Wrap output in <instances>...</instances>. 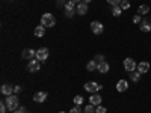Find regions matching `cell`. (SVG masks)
I'll list each match as a JSON object with an SVG mask.
<instances>
[{"instance_id": "6da1fadb", "label": "cell", "mask_w": 151, "mask_h": 113, "mask_svg": "<svg viewBox=\"0 0 151 113\" xmlns=\"http://www.w3.org/2000/svg\"><path fill=\"white\" fill-rule=\"evenodd\" d=\"M6 106H8V109L11 110V112H14V110H17L18 107H20V101H18V97L17 95H9V97H6Z\"/></svg>"}, {"instance_id": "7a4b0ae2", "label": "cell", "mask_w": 151, "mask_h": 113, "mask_svg": "<svg viewBox=\"0 0 151 113\" xmlns=\"http://www.w3.org/2000/svg\"><path fill=\"white\" fill-rule=\"evenodd\" d=\"M55 24H56L55 15H52V14H44V15L41 17V26H44V27H53Z\"/></svg>"}, {"instance_id": "3957f363", "label": "cell", "mask_w": 151, "mask_h": 113, "mask_svg": "<svg viewBox=\"0 0 151 113\" xmlns=\"http://www.w3.org/2000/svg\"><path fill=\"white\" fill-rule=\"evenodd\" d=\"M101 84H98L97 82H88V83H85V91L86 92H89V94H95V92H98L100 89H101Z\"/></svg>"}, {"instance_id": "277c9868", "label": "cell", "mask_w": 151, "mask_h": 113, "mask_svg": "<svg viewBox=\"0 0 151 113\" xmlns=\"http://www.w3.org/2000/svg\"><path fill=\"white\" fill-rule=\"evenodd\" d=\"M40 62H45L47 57H48V50L45 47H41V48H38L36 50V56H35Z\"/></svg>"}, {"instance_id": "5b68a950", "label": "cell", "mask_w": 151, "mask_h": 113, "mask_svg": "<svg viewBox=\"0 0 151 113\" xmlns=\"http://www.w3.org/2000/svg\"><path fill=\"white\" fill-rule=\"evenodd\" d=\"M136 68H137V65H136V62L133 59L127 57V59L124 60V69L127 71V72H133V71H136Z\"/></svg>"}, {"instance_id": "8992f818", "label": "cell", "mask_w": 151, "mask_h": 113, "mask_svg": "<svg viewBox=\"0 0 151 113\" xmlns=\"http://www.w3.org/2000/svg\"><path fill=\"white\" fill-rule=\"evenodd\" d=\"M91 30H92V33H95V35H101L103 32H104V26L100 21H92L91 23Z\"/></svg>"}, {"instance_id": "52a82bcc", "label": "cell", "mask_w": 151, "mask_h": 113, "mask_svg": "<svg viewBox=\"0 0 151 113\" xmlns=\"http://www.w3.org/2000/svg\"><path fill=\"white\" fill-rule=\"evenodd\" d=\"M40 68H41V64H40V60H38V59H32V60H29V64H27V69H29L30 72H36V71H40Z\"/></svg>"}, {"instance_id": "ba28073f", "label": "cell", "mask_w": 151, "mask_h": 113, "mask_svg": "<svg viewBox=\"0 0 151 113\" xmlns=\"http://www.w3.org/2000/svg\"><path fill=\"white\" fill-rule=\"evenodd\" d=\"M33 56H36V51H33L32 48H24L23 53H21V57L26 59V60H32Z\"/></svg>"}, {"instance_id": "9c48e42d", "label": "cell", "mask_w": 151, "mask_h": 113, "mask_svg": "<svg viewBox=\"0 0 151 113\" xmlns=\"http://www.w3.org/2000/svg\"><path fill=\"white\" fill-rule=\"evenodd\" d=\"M101 101H103V98H101V95L100 94H92L91 97H89V103L92 104V106H100L101 104Z\"/></svg>"}, {"instance_id": "30bf717a", "label": "cell", "mask_w": 151, "mask_h": 113, "mask_svg": "<svg viewBox=\"0 0 151 113\" xmlns=\"http://www.w3.org/2000/svg\"><path fill=\"white\" fill-rule=\"evenodd\" d=\"M0 91H2V94H3V95L9 97V95L14 94V87H12L9 83H5V84H2V87H0Z\"/></svg>"}, {"instance_id": "8fae6325", "label": "cell", "mask_w": 151, "mask_h": 113, "mask_svg": "<svg viewBox=\"0 0 151 113\" xmlns=\"http://www.w3.org/2000/svg\"><path fill=\"white\" fill-rule=\"evenodd\" d=\"M88 9H89V8H88V3L80 2V3H77V9H76V11H77L79 15H85L86 12H88Z\"/></svg>"}, {"instance_id": "7c38bea8", "label": "cell", "mask_w": 151, "mask_h": 113, "mask_svg": "<svg viewBox=\"0 0 151 113\" xmlns=\"http://www.w3.org/2000/svg\"><path fill=\"white\" fill-rule=\"evenodd\" d=\"M141 30H142V32H145V33L151 32V21H150V20L144 18V20L141 21Z\"/></svg>"}, {"instance_id": "4fadbf2b", "label": "cell", "mask_w": 151, "mask_h": 113, "mask_svg": "<svg viewBox=\"0 0 151 113\" xmlns=\"http://www.w3.org/2000/svg\"><path fill=\"white\" fill-rule=\"evenodd\" d=\"M45 99H47V94L45 92H36L33 95V101L35 103H44Z\"/></svg>"}, {"instance_id": "5bb4252c", "label": "cell", "mask_w": 151, "mask_h": 113, "mask_svg": "<svg viewBox=\"0 0 151 113\" xmlns=\"http://www.w3.org/2000/svg\"><path fill=\"white\" fill-rule=\"evenodd\" d=\"M127 87H129V82L127 80H119L116 83V91L118 92H125V91H127Z\"/></svg>"}, {"instance_id": "9a60e30c", "label": "cell", "mask_w": 151, "mask_h": 113, "mask_svg": "<svg viewBox=\"0 0 151 113\" xmlns=\"http://www.w3.org/2000/svg\"><path fill=\"white\" fill-rule=\"evenodd\" d=\"M148 69H150V64H148V62H141V64L137 65V68H136V71H139L141 74L148 72Z\"/></svg>"}, {"instance_id": "2e32d148", "label": "cell", "mask_w": 151, "mask_h": 113, "mask_svg": "<svg viewBox=\"0 0 151 113\" xmlns=\"http://www.w3.org/2000/svg\"><path fill=\"white\" fill-rule=\"evenodd\" d=\"M97 69H98V72H101V74H106V72L109 71V64H107V62L104 60V62H101V64H98Z\"/></svg>"}, {"instance_id": "e0dca14e", "label": "cell", "mask_w": 151, "mask_h": 113, "mask_svg": "<svg viewBox=\"0 0 151 113\" xmlns=\"http://www.w3.org/2000/svg\"><path fill=\"white\" fill-rule=\"evenodd\" d=\"M44 35H45V27H44V26L35 27V36H36V38H42Z\"/></svg>"}, {"instance_id": "ac0fdd59", "label": "cell", "mask_w": 151, "mask_h": 113, "mask_svg": "<svg viewBox=\"0 0 151 113\" xmlns=\"http://www.w3.org/2000/svg\"><path fill=\"white\" fill-rule=\"evenodd\" d=\"M130 79H132V82L137 83V82L141 80V72H139V71H133V72H130Z\"/></svg>"}, {"instance_id": "d6986e66", "label": "cell", "mask_w": 151, "mask_h": 113, "mask_svg": "<svg viewBox=\"0 0 151 113\" xmlns=\"http://www.w3.org/2000/svg\"><path fill=\"white\" fill-rule=\"evenodd\" d=\"M148 12H150V8L147 5H141L139 9H137V15H145V14H148Z\"/></svg>"}, {"instance_id": "ffe728a7", "label": "cell", "mask_w": 151, "mask_h": 113, "mask_svg": "<svg viewBox=\"0 0 151 113\" xmlns=\"http://www.w3.org/2000/svg\"><path fill=\"white\" fill-rule=\"evenodd\" d=\"M97 67H98V64L95 60H89V62H88V65H86V69L88 71H94V69H97Z\"/></svg>"}, {"instance_id": "44dd1931", "label": "cell", "mask_w": 151, "mask_h": 113, "mask_svg": "<svg viewBox=\"0 0 151 113\" xmlns=\"http://www.w3.org/2000/svg\"><path fill=\"white\" fill-rule=\"evenodd\" d=\"M121 14H122L121 6H113V8H112V15H113V17H119Z\"/></svg>"}, {"instance_id": "7402d4cb", "label": "cell", "mask_w": 151, "mask_h": 113, "mask_svg": "<svg viewBox=\"0 0 151 113\" xmlns=\"http://www.w3.org/2000/svg\"><path fill=\"white\" fill-rule=\"evenodd\" d=\"M74 104H76V106H82V104H83V97H82V95L74 97Z\"/></svg>"}, {"instance_id": "603a6c76", "label": "cell", "mask_w": 151, "mask_h": 113, "mask_svg": "<svg viewBox=\"0 0 151 113\" xmlns=\"http://www.w3.org/2000/svg\"><path fill=\"white\" fill-rule=\"evenodd\" d=\"M121 9L124 11V9H129L130 8V2H129V0H121Z\"/></svg>"}, {"instance_id": "cb8c5ba5", "label": "cell", "mask_w": 151, "mask_h": 113, "mask_svg": "<svg viewBox=\"0 0 151 113\" xmlns=\"http://www.w3.org/2000/svg\"><path fill=\"white\" fill-rule=\"evenodd\" d=\"M76 12H77V11H74V8H73V9H65V15H67L68 18H73Z\"/></svg>"}, {"instance_id": "d4e9b609", "label": "cell", "mask_w": 151, "mask_h": 113, "mask_svg": "<svg viewBox=\"0 0 151 113\" xmlns=\"http://www.w3.org/2000/svg\"><path fill=\"white\" fill-rule=\"evenodd\" d=\"M83 113H95L94 106H92V104H91V106H86V107H85V110H83Z\"/></svg>"}, {"instance_id": "484cf974", "label": "cell", "mask_w": 151, "mask_h": 113, "mask_svg": "<svg viewBox=\"0 0 151 113\" xmlns=\"http://www.w3.org/2000/svg\"><path fill=\"white\" fill-rule=\"evenodd\" d=\"M94 60L97 62V64H101V62H104V56H103V54H97V56L94 57Z\"/></svg>"}, {"instance_id": "4316f807", "label": "cell", "mask_w": 151, "mask_h": 113, "mask_svg": "<svg viewBox=\"0 0 151 113\" xmlns=\"http://www.w3.org/2000/svg\"><path fill=\"white\" fill-rule=\"evenodd\" d=\"M107 3L112 6H119L121 5V0H107Z\"/></svg>"}, {"instance_id": "83f0119b", "label": "cell", "mask_w": 151, "mask_h": 113, "mask_svg": "<svg viewBox=\"0 0 151 113\" xmlns=\"http://www.w3.org/2000/svg\"><path fill=\"white\" fill-rule=\"evenodd\" d=\"M6 110H8L6 103H5V101H3V103H0V113H6Z\"/></svg>"}, {"instance_id": "f1b7e54d", "label": "cell", "mask_w": 151, "mask_h": 113, "mask_svg": "<svg viewBox=\"0 0 151 113\" xmlns=\"http://www.w3.org/2000/svg\"><path fill=\"white\" fill-rule=\"evenodd\" d=\"M12 113H27V112H26V107H24V106H20L17 110H14Z\"/></svg>"}, {"instance_id": "f546056e", "label": "cell", "mask_w": 151, "mask_h": 113, "mask_svg": "<svg viewBox=\"0 0 151 113\" xmlns=\"http://www.w3.org/2000/svg\"><path fill=\"white\" fill-rule=\"evenodd\" d=\"M95 113H106V107H103V106H97Z\"/></svg>"}, {"instance_id": "4dcf8cb0", "label": "cell", "mask_w": 151, "mask_h": 113, "mask_svg": "<svg viewBox=\"0 0 151 113\" xmlns=\"http://www.w3.org/2000/svg\"><path fill=\"white\" fill-rule=\"evenodd\" d=\"M70 113H82V110H80V106H74V107L70 110Z\"/></svg>"}, {"instance_id": "1f68e13d", "label": "cell", "mask_w": 151, "mask_h": 113, "mask_svg": "<svg viewBox=\"0 0 151 113\" xmlns=\"http://www.w3.org/2000/svg\"><path fill=\"white\" fill-rule=\"evenodd\" d=\"M74 2H70V0H67V5H65V9H73L74 8Z\"/></svg>"}, {"instance_id": "d6a6232c", "label": "cell", "mask_w": 151, "mask_h": 113, "mask_svg": "<svg viewBox=\"0 0 151 113\" xmlns=\"http://www.w3.org/2000/svg\"><path fill=\"white\" fill-rule=\"evenodd\" d=\"M141 21H142V20H141V15H134V17H133V23H134V24H141Z\"/></svg>"}, {"instance_id": "836d02e7", "label": "cell", "mask_w": 151, "mask_h": 113, "mask_svg": "<svg viewBox=\"0 0 151 113\" xmlns=\"http://www.w3.org/2000/svg\"><path fill=\"white\" fill-rule=\"evenodd\" d=\"M21 92V86H15L14 87V94H20Z\"/></svg>"}, {"instance_id": "e575fe53", "label": "cell", "mask_w": 151, "mask_h": 113, "mask_svg": "<svg viewBox=\"0 0 151 113\" xmlns=\"http://www.w3.org/2000/svg\"><path fill=\"white\" fill-rule=\"evenodd\" d=\"M60 5H67L64 0H58V6H60Z\"/></svg>"}, {"instance_id": "d590c367", "label": "cell", "mask_w": 151, "mask_h": 113, "mask_svg": "<svg viewBox=\"0 0 151 113\" xmlns=\"http://www.w3.org/2000/svg\"><path fill=\"white\" fill-rule=\"evenodd\" d=\"M70 2H74V3H80L82 0H70Z\"/></svg>"}, {"instance_id": "8d00e7d4", "label": "cell", "mask_w": 151, "mask_h": 113, "mask_svg": "<svg viewBox=\"0 0 151 113\" xmlns=\"http://www.w3.org/2000/svg\"><path fill=\"white\" fill-rule=\"evenodd\" d=\"M82 2H85V3H89V2H91V0H82Z\"/></svg>"}, {"instance_id": "74e56055", "label": "cell", "mask_w": 151, "mask_h": 113, "mask_svg": "<svg viewBox=\"0 0 151 113\" xmlns=\"http://www.w3.org/2000/svg\"><path fill=\"white\" fill-rule=\"evenodd\" d=\"M59 113H65V112H59Z\"/></svg>"}]
</instances>
